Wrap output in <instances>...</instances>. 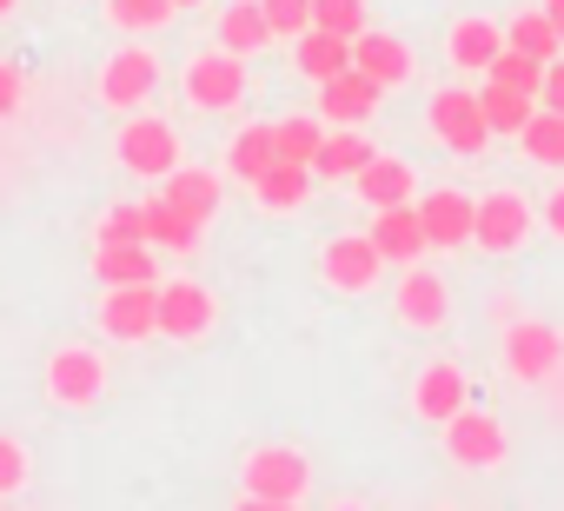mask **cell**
<instances>
[{"label":"cell","instance_id":"cell-1","mask_svg":"<svg viewBox=\"0 0 564 511\" xmlns=\"http://www.w3.org/2000/svg\"><path fill=\"white\" fill-rule=\"evenodd\" d=\"M306 485H313V465L293 445H259L246 458V498L252 504H300Z\"/></svg>","mask_w":564,"mask_h":511},{"label":"cell","instance_id":"cell-2","mask_svg":"<svg viewBox=\"0 0 564 511\" xmlns=\"http://www.w3.org/2000/svg\"><path fill=\"white\" fill-rule=\"evenodd\" d=\"M425 127H432V140H438L445 153H485V146H491L485 107H478V94H465V87H438V94L425 100Z\"/></svg>","mask_w":564,"mask_h":511},{"label":"cell","instance_id":"cell-3","mask_svg":"<svg viewBox=\"0 0 564 511\" xmlns=\"http://www.w3.org/2000/svg\"><path fill=\"white\" fill-rule=\"evenodd\" d=\"M120 166L127 173H140V180H166L173 166H180V133L166 127V120H153V113H133L127 127H120Z\"/></svg>","mask_w":564,"mask_h":511},{"label":"cell","instance_id":"cell-4","mask_svg":"<svg viewBox=\"0 0 564 511\" xmlns=\"http://www.w3.org/2000/svg\"><path fill=\"white\" fill-rule=\"evenodd\" d=\"M100 333L120 339V346H140L160 333V280H140V286H107L100 300Z\"/></svg>","mask_w":564,"mask_h":511},{"label":"cell","instance_id":"cell-5","mask_svg":"<svg viewBox=\"0 0 564 511\" xmlns=\"http://www.w3.org/2000/svg\"><path fill=\"white\" fill-rule=\"evenodd\" d=\"M445 452H452L465 471H491V465H505V458H511V438H505V425H498L491 412L458 405V412L445 418Z\"/></svg>","mask_w":564,"mask_h":511},{"label":"cell","instance_id":"cell-6","mask_svg":"<svg viewBox=\"0 0 564 511\" xmlns=\"http://www.w3.org/2000/svg\"><path fill=\"white\" fill-rule=\"evenodd\" d=\"M319 273H326V286H339V293H372L379 273H386V260H379L372 232H339V239H326V252H319Z\"/></svg>","mask_w":564,"mask_h":511},{"label":"cell","instance_id":"cell-7","mask_svg":"<svg viewBox=\"0 0 564 511\" xmlns=\"http://www.w3.org/2000/svg\"><path fill=\"white\" fill-rule=\"evenodd\" d=\"M186 100H193V107H206V113L239 107V100H246V61H239V54H226V47L199 54V61L186 67Z\"/></svg>","mask_w":564,"mask_h":511},{"label":"cell","instance_id":"cell-8","mask_svg":"<svg viewBox=\"0 0 564 511\" xmlns=\"http://www.w3.org/2000/svg\"><path fill=\"white\" fill-rule=\"evenodd\" d=\"M505 366H511V379H524V385L551 379V372L564 366V333L544 326V319H518V326L505 333Z\"/></svg>","mask_w":564,"mask_h":511},{"label":"cell","instance_id":"cell-9","mask_svg":"<svg viewBox=\"0 0 564 511\" xmlns=\"http://www.w3.org/2000/svg\"><path fill=\"white\" fill-rule=\"evenodd\" d=\"M100 392H107V366H100V352H87V346H61V352L47 359V399H54V405L87 412Z\"/></svg>","mask_w":564,"mask_h":511},{"label":"cell","instance_id":"cell-10","mask_svg":"<svg viewBox=\"0 0 564 511\" xmlns=\"http://www.w3.org/2000/svg\"><path fill=\"white\" fill-rule=\"evenodd\" d=\"M372 246H379V260L386 267H412V260H425L432 252V239H425V219H419V199H405V206H372Z\"/></svg>","mask_w":564,"mask_h":511},{"label":"cell","instance_id":"cell-11","mask_svg":"<svg viewBox=\"0 0 564 511\" xmlns=\"http://www.w3.org/2000/svg\"><path fill=\"white\" fill-rule=\"evenodd\" d=\"M379 80L366 74V67H339L333 80H319V120L326 127H366L372 113H379Z\"/></svg>","mask_w":564,"mask_h":511},{"label":"cell","instance_id":"cell-12","mask_svg":"<svg viewBox=\"0 0 564 511\" xmlns=\"http://www.w3.org/2000/svg\"><path fill=\"white\" fill-rule=\"evenodd\" d=\"M153 87H160V61H153L147 47H120V54L107 61V74H100V100H107L113 113H133L140 100H153Z\"/></svg>","mask_w":564,"mask_h":511},{"label":"cell","instance_id":"cell-13","mask_svg":"<svg viewBox=\"0 0 564 511\" xmlns=\"http://www.w3.org/2000/svg\"><path fill=\"white\" fill-rule=\"evenodd\" d=\"M419 219H425V239H432V246L458 252V246H471L478 199H471V193H458V186H432V193L419 199Z\"/></svg>","mask_w":564,"mask_h":511},{"label":"cell","instance_id":"cell-14","mask_svg":"<svg viewBox=\"0 0 564 511\" xmlns=\"http://www.w3.org/2000/svg\"><path fill=\"white\" fill-rule=\"evenodd\" d=\"M531 239V206L505 186V193H485L478 199V226H471V246L485 252H518Z\"/></svg>","mask_w":564,"mask_h":511},{"label":"cell","instance_id":"cell-15","mask_svg":"<svg viewBox=\"0 0 564 511\" xmlns=\"http://www.w3.org/2000/svg\"><path fill=\"white\" fill-rule=\"evenodd\" d=\"M213 319H219V306H213V293H206V286H193V280L160 286V333H166V339L193 346V339H206V333H213Z\"/></svg>","mask_w":564,"mask_h":511},{"label":"cell","instance_id":"cell-16","mask_svg":"<svg viewBox=\"0 0 564 511\" xmlns=\"http://www.w3.org/2000/svg\"><path fill=\"white\" fill-rule=\"evenodd\" d=\"M94 280L100 286H140L160 280V260L147 239H94Z\"/></svg>","mask_w":564,"mask_h":511},{"label":"cell","instance_id":"cell-17","mask_svg":"<svg viewBox=\"0 0 564 511\" xmlns=\"http://www.w3.org/2000/svg\"><path fill=\"white\" fill-rule=\"evenodd\" d=\"M445 313H452L445 280L432 267H405V280H399V319L419 326V333H432V326H445Z\"/></svg>","mask_w":564,"mask_h":511},{"label":"cell","instance_id":"cell-18","mask_svg":"<svg viewBox=\"0 0 564 511\" xmlns=\"http://www.w3.org/2000/svg\"><path fill=\"white\" fill-rule=\"evenodd\" d=\"M352 186H359L366 206H405V199H419V173H412L405 160H392V153H372V160L352 173Z\"/></svg>","mask_w":564,"mask_h":511},{"label":"cell","instance_id":"cell-19","mask_svg":"<svg viewBox=\"0 0 564 511\" xmlns=\"http://www.w3.org/2000/svg\"><path fill=\"white\" fill-rule=\"evenodd\" d=\"M352 67H366L379 87H405V80H412V47H405L399 34L366 28V34L352 41Z\"/></svg>","mask_w":564,"mask_h":511},{"label":"cell","instance_id":"cell-20","mask_svg":"<svg viewBox=\"0 0 564 511\" xmlns=\"http://www.w3.org/2000/svg\"><path fill=\"white\" fill-rule=\"evenodd\" d=\"M160 199H173L193 226H206V219L219 213V173H206V166H173V173L160 180Z\"/></svg>","mask_w":564,"mask_h":511},{"label":"cell","instance_id":"cell-21","mask_svg":"<svg viewBox=\"0 0 564 511\" xmlns=\"http://www.w3.org/2000/svg\"><path fill=\"white\" fill-rule=\"evenodd\" d=\"M458 405H471V385H465V372H458V366H425V372H419V385H412V412L445 425Z\"/></svg>","mask_w":564,"mask_h":511},{"label":"cell","instance_id":"cell-22","mask_svg":"<svg viewBox=\"0 0 564 511\" xmlns=\"http://www.w3.org/2000/svg\"><path fill=\"white\" fill-rule=\"evenodd\" d=\"M498 47H505V28L485 21V14H465V21L452 28V41H445L452 67H465V74H485V67L498 61Z\"/></svg>","mask_w":564,"mask_h":511},{"label":"cell","instance_id":"cell-23","mask_svg":"<svg viewBox=\"0 0 564 511\" xmlns=\"http://www.w3.org/2000/svg\"><path fill=\"white\" fill-rule=\"evenodd\" d=\"M372 153H379V146H372L359 127H326V140H319V153H313V180H352Z\"/></svg>","mask_w":564,"mask_h":511},{"label":"cell","instance_id":"cell-24","mask_svg":"<svg viewBox=\"0 0 564 511\" xmlns=\"http://www.w3.org/2000/svg\"><path fill=\"white\" fill-rule=\"evenodd\" d=\"M213 41L226 47V54H259V47H272V21H265V8L259 0H232V8L219 14V28H213Z\"/></svg>","mask_w":564,"mask_h":511},{"label":"cell","instance_id":"cell-25","mask_svg":"<svg viewBox=\"0 0 564 511\" xmlns=\"http://www.w3.org/2000/svg\"><path fill=\"white\" fill-rule=\"evenodd\" d=\"M293 67L319 87V80H333L339 67H352V41H346V34H333V28H306V34H300V47H293Z\"/></svg>","mask_w":564,"mask_h":511},{"label":"cell","instance_id":"cell-26","mask_svg":"<svg viewBox=\"0 0 564 511\" xmlns=\"http://www.w3.org/2000/svg\"><path fill=\"white\" fill-rule=\"evenodd\" d=\"M478 107H485V127H491V140H518V133L531 127V113H538V94H518V87H498V80H485V87H478Z\"/></svg>","mask_w":564,"mask_h":511},{"label":"cell","instance_id":"cell-27","mask_svg":"<svg viewBox=\"0 0 564 511\" xmlns=\"http://www.w3.org/2000/svg\"><path fill=\"white\" fill-rule=\"evenodd\" d=\"M252 193H259V206H272V213H293V206H306V193H313V166H306V160H272V166L252 180Z\"/></svg>","mask_w":564,"mask_h":511},{"label":"cell","instance_id":"cell-28","mask_svg":"<svg viewBox=\"0 0 564 511\" xmlns=\"http://www.w3.org/2000/svg\"><path fill=\"white\" fill-rule=\"evenodd\" d=\"M140 219H147V246H153V252H193L199 232H206V226H193L173 199H147Z\"/></svg>","mask_w":564,"mask_h":511},{"label":"cell","instance_id":"cell-29","mask_svg":"<svg viewBox=\"0 0 564 511\" xmlns=\"http://www.w3.org/2000/svg\"><path fill=\"white\" fill-rule=\"evenodd\" d=\"M272 160H279L272 120H265V127H239V133L226 140V173H232V180H246V186H252V180H259V173H265Z\"/></svg>","mask_w":564,"mask_h":511},{"label":"cell","instance_id":"cell-30","mask_svg":"<svg viewBox=\"0 0 564 511\" xmlns=\"http://www.w3.org/2000/svg\"><path fill=\"white\" fill-rule=\"evenodd\" d=\"M505 47H518V54H531V61L551 67V61L564 54V34H557V28L544 21V8H538V14H518V21L505 28Z\"/></svg>","mask_w":564,"mask_h":511},{"label":"cell","instance_id":"cell-31","mask_svg":"<svg viewBox=\"0 0 564 511\" xmlns=\"http://www.w3.org/2000/svg\"><path fill=\"white\" fill-rule=\"evenodd\" d=\"M518 146H524V160H538V166H564V113L538 107L531 127L518 133Z\"/></svg>","mask_w":564,"mask_h":511},{"label":"cell","instance_id":"cell-32","mask_svg":"<svg viewBox=\"0 0 564 511\" xmlns=\"http://www.w3.org/2000/svg\"><path fill=\"white\" fill-rule=\"evenodd\" d=\"M272 140H279V160H306V166H313V153H319V140H326V120H313V113L272 120Z\"/></svg>","mask_w":564,"mask_h":511},{"label":"cell","instance_id":"cell-33","mask_svg":"<svg viewBox=\"0 0 564 511\" xmlns=\"http://www.w3.org/2000/svg\"><path fill=\"white\" fill-rule=\"evenodd\" d=\"M180 8L173 0H107V21L120 28V34H153V28H166Z\"/></svg>","mask_w":564,"mask_h":511},{"label":"cell","instance_id":"cell-34","mask_svg":"<svg viewBox=\"0 0 564 511\" xmlns=\"http://www.w3.org/2000/svg\"><path fill=\"white\" fill-rule=\"evenodd\" d=\"M485 80L518 87V94H544V61H531V54H518V47H498V61L485 67Z\"/></svg>","mask_w":564,"mask_h":511},{"label":"cell","instance_id":"cell-35","mask_svg":"<svg viewBox=\"0 0 564 511\" xmlns=\"http://www.w3.org/2000/svg\"><path fill=\"white\" fill-rule=\"evenodd\" d=\"M313 28H333V34L359 41L372 21H366V0H313Z\"/></svg>","mask_w":564,"mask_h":511},{"label":"cell","instance_id":"cell-36","mask_svg":"<svg viewBox=\"0 0 564 511\" xmlns=\"http://www.w3.org/2000/svg\"><path fill=\"white\" fill-rule=\"evenodd\" d=\"M265 21H272V41H300L313 28V0H259Z\"/></svg>","mask_w":564,"mask_h":511},{"label":"cell","instance_id":"cell-37","mask_svg":"<svg viewBox=\"0 0 564 511\" xmlns=\"http://www.w3.org/2000/svg\"><path fill=\"white\" fill-rule=\"evenodd\" d=\"M94 239H147L140 206H107V213H100V226H94Z\"/></svg>","mask_w":564,"mask_h":511},{"label":"cell","instance_id":"cell-38","mask_svg":"<svg viewBox=\"0 0 564 511\" xmlns=\"http://www.w3.org/2000/svg\"><path fill=\"white\" fill-rule=\"evenodd\" d=\"M21 485H28V452H21V438L0 432V498H14Z\"/></svg>","mask_w":564,"mask_h":511},{"label":"cell","instance_id":"cell-39","mask_svg":"<svg viewBox=\"0 0 564 511\" xmlns=\"http://www.w3.org/2000/svg\"><path fill=\"white\" fill-rule=\"evenodd\" d=\"M538 107H551V113H564V54L544 67V94H538Z\"/></svg>","mask_w":564,"mask_h":511},{"label":"cell","instance_id":"cell-40","mask_svg":"<svg viewBox=\"0 0 564 511\" xmlns=\"http://www.w3.org/2000/svg\"><path fill=\"white\" fill-rule=\"evenodd\" d=\"M21 107V67L14 61H0V120H8Z\"/></svg>","mask_w":564,"mask_h":511},{"label":"cell","instance_id":"cell-41","mask_svg":"<svg viewBox=\"0 0 564 511\" xmlns=\"http://www.w3.org/2000/svg\"><path fill=\"white\" fill-rule=\"evenodd\" d=\"M544 226L564 239V186H551V199H544Z\"/></svg>","mask_w":564,"mask_h":511},{"label":"cell","instance_id":"cell-42","mask_svg":"<svg viewBox=\"0 0 564 511\" xmlns=\"http://www.w3.org/2000/svg\"><path fill=\"white\" fill-rule=\"evenodd\" d=\"M544 21H551V28L564 34V0H544Z\"/></svg>","mask_w":564,"mask_h":511},{"label":"cell","instance_id":"cell-43","mask_svg":"<svg viewBox=\"0 0 564 511\" xmlns=\"http://www.w3.org/2000/svg\"><path fill=\"white\" fill-rule=\"evenodd\" d=\"M8 14H14V0H0V21H8Z\"/></svg>","mask_w":564,"mask_h":511},{"label":"cell","instance_id":"cell-44","mask_svg":"<svg viewBox=\"0 0 564 511\" xmlns=\"http://www.w3.org/2000/svg\"><path fill=\"white\" fill-rule=\"evenodd\" d=\"M173 8H199V0H173Z\"/></svg>","mask_w":564,"mask_h":511}]
</instances>
